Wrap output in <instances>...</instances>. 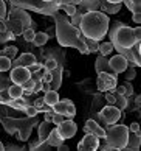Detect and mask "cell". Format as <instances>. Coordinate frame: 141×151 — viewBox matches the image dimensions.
Instances as JSON below:
<instances>
[{
	"label": "cell",
	"instance_id": "1",
	"mask_svg": "<svg viewBox=\"0 0 141 151\" xmlns=\"http://www.w3.org/2000/svg\"><path fill=\"white\" fill-rule=\"evenodd\" d=\"M54 20H56V37H58V42L62 47H73L84 55L88 53L85 45V37L82 36L79 27L71 25L65 16H61L58 13H54Z\"/></svg>",
	"mask_w": 141,
	"mask_h": 151
},
{
	"label": "cell",
	"instance_id": "2",
	"mask_svg": "<svg viewBox=\"0 0 141 151\" xmlns=\"http://www.w3.org/2000/svg\"><path fill=\"white\" fill-rule=\"evenodd\" d=\"M109 27H110V19L103 11L82 13L79 30H81L84 37L99 42L103 37H105L107 31H109Z\"/></svg>",
	"mask_w": 141,
	"mask_h": 151
},
{
	"label": "cell",
	"instance_id": "3",
	"mask_svg": "<svg viewBox=\"0 0 141 151\" xmlns=\"http://www.w3.org/2000/svg\"><path fill=\"white\" fill-rule=\"evenodd\" d=\"M109 37H110V42L113 44L115 50H118L121 55H124L130 48L133 44H137L140 39L135 36V31L132 27H127L121 24V22H115L112 25V28L109 27Z\"/></svg>",
	"mask_w": 141,
	"mask_h": 151
},
{
	"label": "cell",
	"instance_id": "4",
	"mask_svg": "<svg viewBox=\"0 0 141 151\" xmlns=\"http://www.w3.org/2000/svg\"><path fill=\"white\" fill-rule=\"evenodd\" d=\"M129 128L126 125H109L105 128V137L104 140L107 145H110L113 150H124L127 145V140H129Z\"/></svg>",
	"mask_w": 141,
	"mask_h": 151
},
{
	"label": "cell",
	"instance_id": "5",
	"mask_svg": "<svg viewBox=\"0 0 141 151\" xmlns=\"http://www.w3.org/2000/svg\"><path fill=\"white\" fill-rule=\"evenodd\" d=\"M30 24H31L30 14L24 9H16L14 8L9 13V17H8V22H6V30L13 36H19L28 28Z\"/></svg>",
	"mask_w": 141,
	"mask_h": 151
},
{
	"label": "cell",
	"instance_id": "6",
	"mask_svg": "<svg viewBox=\"0 0 141 151\" xmlns=\"http://www.w3.org/2000/svg\"><path fill=\"white\" fill-rule=\"evenodd\" d=\"M98 91L107 92V91H115L118 86V75L116 73H107V72H99L98 80H96Z\"/></svg>",
	"mask_w": 141,
	"mask_h": 151
},
{
	"label": "cell",
	"instance_id": "7",
	"mask_svg": "<svg viewBox=\"0 0 141 151\" xmlns=\"http://www.w3.org/2000/svg\"><path fill=\"white\" fill-rule=\"evenodd\" d=\"M99 115L104 120L105 125H113V123H116L121 119V109H118L115 104H107L101 109Z\"/></svg>",
	"mask_w": 141,
	"mask_h": 151
},
{
	"label": "cell",
	"instance_id": "8",
	"mask_svg": "<svg viewBox=\"0 0 141 151\" xmlns=\"http://www.w3.org/2000/svg\"><path fill=\"white\" fill-rule=\"evenodd\" d=\"M56 129H58V132H59V136H61L62 140H67V139H71V137L76 136L78 125L71 119H65L61 125L56 126Z\"/></svg>",
	"mask_w": 141,
	"mask_h": 151
},
{
	"label": "cell",
	"instance_id": "9",
	"mask_svg": "<svg viewBox=\"0 0 141 151\" xmlns=\"http://www.w3.org/2000/svg\"><path fill=\"white\" fill-rule=\"evenodd\" d=\"M9 80L11 83H14V84H24L26 80H30L31 78V72L26 69L24 65H17V67H13V69H9Z\"/></svg>",
	"mask_w": 141,
	"mask_h": 151
},
{
	"label": "cell",
	"instance_id": "10",
	"mask_svg": "<svg viewBox=\"0 0 141 151\" xmlns=\"http://www.w3.org/2000/svg\"><path fill=\"white\" fill-rule=\"evenodd\" d=\"M99 145H101V140L95 136V134H90V132H85V136L82 137V140L78 143V150L79 151H96L99 150Z\"/></svg>",
	"mask_w": 141,
	"mask_h": 151
},
{
	"label": "cell",
	"instance_id": "11",
	"mask_svg": "<svg viewBox=\"0 0 141 151\" xmlns=\"http://www.w3.org/2000/svg\"><path fill=\"white\" fill-rule=\"evenodd\" d=\"M109 65H110V69L115 72V73H122L124 70L127 69V65H129V59L124 56V55H113L110 59H109Z\"/></svg>",
	"mask_w": 141,
	"mask_h": 151
},
{
	"label": "cell",
	"instance_id": "12",
	"mask_svg": "<svg viewBox=\"0 0 141 151\" xmlns=\"http://www.w3.org/2000/svg\"><path fill=\"white\" fill-rule=\"evenodd\" d=\"M84 132H90V134H95L98 139H104L105 137V128L101 126L98 122L95 120H87L85 122V126H84Z\"/></svg>",
	"mask_w": 141,
	"mask_h": 151
},
{
	"label": "cell",
	"instance_id": "13",
	"mask_svg": "<svg viewBox=\"0 0 141 151\" xmlns=\"http://www.w3.org/2000/svg\"><path fill=\"white\" fill-rule=\"evenodd\" d=\"M33 63H36V56L33 53H22L17 59H14V63H11V67H17V65H24L28 67Z\"/></svg>",
	"mask_w": 141,
	"mask_h": 151
},
{
	"label": "cell",
	"instance_id": "14",
	"mask_svg": "<svg viewBox=\"0 0 141 151\" xmlns=\"http://www.w3.org/2000/svg\"><path fill=\"white\" fill-rule=\"evenodd\" d=\"M95 69H96V73H99V72H107V73H115V72L110 69V65H109V59H107L105 56H103V55H98L96 63H95Z\"/></svg>",
	"mask_w": 141,
	"mask_h": 151
},
{
	"label": "cell",
	"instance_id": "15",
	"mask_svg": "<svg viewBox=\"0 0 141 151\" xmlns=\"http://www.w3.org/2000/svg\"><path fill=\"white\" fill-rule=\"evenodd\" d=\"M121 8H122V3H110V2H105V0L101 2V11H103V13L116 14L121 11Z\"/></svg>",
	"mask_w": 141,
	"mask_h": 151
},
{
	"label": "cell",
	"instance_id": "16",
	"mask_svg": "<svg viewBox=\"0 0 141 151\" xmlns=\"http://www.w3.org/2000/svg\"><path fill=\"white\" fill-rule=\"evenodd\" d=\"M51 125H53V123L51 122H47V120L39 125V142H45V140H47L50 131L53 129Z\"/></svg>",
	"mask_w": 141,
	"mask_h": 151
},
{
	"label": "cell",
	"instance_id": "17",
	"mask_svg": "<svg viewBox=\"0 0 141 151\" xmlns=\"http://www.w3.org/2000/svg\"><path fill=\"white\" fill-rule=\"evenodd\" d=\"M47 142L50 147H59V145L64 142L61 139V136H59V132H58V129H56V128H53L51 131H50V134H48V137H47Z\"/></svg>",
	"mask_w": 141,
	"mask_h": 151
},
{
	"label": "cell",
	"instance_id": "18",
	"mask_svg": "<svg viewBox=\"0 0 141 151\" xmlns=\"http://www.w3.org/2000/svg\"><path fill=\"white\" fill-rule=\"evenodd\" d=\"M43 101L47 103L48 106L56 104V103L59 101V93H58V91H53V89L47 91V92H45V95H43Z\"/></svg>",
	"mask_w": 141,
	"mask_h": 151
},
{
	"label": "cell",
	"instance_id": "19",
	"mask_svg": "<svg viewBox=\"0 0 141 151\" xmlns=\"http://www.w3.org/2000/svg\"><path fill=\"white\" fill-rule=\"evenodd\" d=\"M8 93L11 98H19V97H24V87L20 84H14V83H11L8 86Z\"/></svg>",
	"mask_w": 141,
	"mask_h": 151
},
{
	"label": "cell",
	"instance_id": "20",
	"mask_svg": "<svg viewBox=\"0 0 141 151\" xmlns=\"http://www.w3.org/2000/svg\"><path fill=\"white\" fill-rule=\"evenodd\" d=\"M6 104H9L11 108H14V109H17V111H24V109L26 108V100H25L24 97H19V98H11Z\"/></svg>",
	"mask_w": 141,
	"mask_h": 151
},
{
	"label": "cell",
	"instance_id": "21",
	"mask_svg": "<svg viewBox=\"0 0 141 151\" xmlns=\"http://www.w3.org/2000/svg\"><path fill=\"white\" fill-rule=\"evenodd\" d=\"M113 50H115V47H113L112 42H101V44H98V52H99V55H103V56H109L110 53H113Z\"/></svg>",
	"mask_w": 141,
	"mask_h": 151
},
{
	"label": "cell",
	"instance_id": "22",
	"mask_svg": "<svg viewBox=\"0 0 141 151\" xmlns=\"http://www.w3.org/2000/svg\"><path fill=\"white\" fill-rule=\"evenodd\" d=\"M138 148H140V132H133V136L129 134L126 150H138Z\"/></svg>",
	"mask_w": 141,
	"mask_h": 151
},
{
	"label": "cell",
	"instance_id": "23",
	"mask_svg": "<svg viewBox=\"0 0 141 151\" xmlns=\"http://www.w3.org/2000/svg\"><path fill=\"white\" fill-rule=\"evenodd\" d=\"M47 42H48V35H47V33L39 31V33H36V35H34L33 44H34L36 47H42V45H45Z\"/></svg>",
	"mask_w": 141,
	"mask_h": 151
},
{
	"label": "cell",
	"instance_id": "24",
	"mask_svg": "<svg viewBox=\"0 0 141 151\" xmlns=\"http://www.w3.org/2000/svg\"><path fill=\"white\" fill-rule=\"evenodd\" d=\"M34 86H36V80L31 76L30 80H26L24 84H22V87H24V93H25V95L34 93Z\"/></svg>",
	"mask_w": 141,
	"mask_h": 151
},
{
	"label": "cell",
	"instance_id": "25",
	"mask_svg": "<svg viewBox=\"0 0 141 151\" xmlns=\"http://www.w3.org/2000/svg\"><path fill=\"white\" fill-rule=\"evenodd\" d=\"M9 69H11V59L8 56H5V55H0V72L5 73Z\"/></svg>",
	"mask_w": 141,
	"mask_h": 151
},
{
	"label": "cell",
	"instance_id": "26",
	"mask_svg": "<svg viewBox=\"0 0 141 151\" xmlns=\"http://www.w3.org/2000/svg\"><path fill=\"white\" fill-rule=\"evenodd\" d=\"M126 2V6L132 11V13H140V6H141V0H122Z\"/></svg>",
	"mask_w": 141,
	"mask_h": 151
},
{
	"label": "cell",
	"instance_id": "27",
	"mask_svg": "<svg viewBox=\"0 0 141 151\" xmlns=\"http://www.w3.org/2000/svg\"><path fill=\"white\" fill-rule=\"evenodd\" d=\"M59 8L64 9V13H65L67 16H73V14H75L76 11H78V9H76V6H75L73 3H62Z\"/></svg>",
	"mask_w": 141,
	"mask_h": 151
},
{
	"label": "cell",
	"instance_id": "28",
	"mask_svg": "<svg viewBox=\"0 0 141 151\" xmlns=\"http://www.w3.org/2000/svg\"><path fill=\"white\" fill-rule=\"evenodd\" d=\"M85 6L88 11H101V0H88Z\"/></svg>",
	"mask_w": 141,
	"mask_h": 151
},
{
	"label": "cell",
	"instance_id": "29",
	"mask_svg": "<svg viewBox=\"0 0 141 151\" xmlns=\"http://www.w3.org/2000/svg\"><path fill=\"white\" fill-rule=\"evenodd\" d=\"M76 115V106L73 104L71 100H68V103H67V112H65V117L67 119H71V117Z\"/></svg>",
	"mask_w": 141,
	"mask_h": 151
},
{
	"label": "cell",
	"instance_id": "30",
	"mask_svg": "<svg viewBox=\"0 0 141 151\" xmlns=\"http://www.w3.org/2000/svg\"><path fill=\"white\" fill-rule=\"evenodd\" d=\"M17 53H19V48H17V47H13V45H11V47L5 48V56H8L11 61L17 56Z\"/></svg>",
	"mask_w": 141,
	"mask_h": 151
},
{
	"label": "cell",
	"instance_id": "31",
	"mask_svg": "<svg viewBox=\"0 0 141 151\" xmlns=\"http://www.w3.org/2000/svg\"><path fill=\"white\" fill-rule=\"evenodd\" d=\"M70 24L71 25H75V27H79V24H81V19H82V13H79V11H76L73 16H70Z\"/></svg>",
	"mask_w": 141,
	"mask_h": 151
},
{
	"label": "cell",
	"instance_id": "32",
	"mask_svg": "<svg viewBox=\"0 0 141 151\" xmlns=\"http://www.w3.org/2000/svg\"><path fill=\"white\" fill-rule=\"evenodd\" d=\"M22 35H24V39L26 42H33V39H34V35H36V31L33 30V28H26L24 33H22Z\"/></svg>",
	"mask_w": 141,
	"mask_h": 151
},
{
	"label": "cell",
	"instance_id": "33",
	"mask_svg": "<svg viewBox=\"0 0 141 151\" xmlns=\"http://www.w3.org/2000/svg\"><path fill=\"white\" fill-rule=\"evenodd\" d=\"M9 84H11L9 76H5V75H2V72H0V91H2V89H8Z\"/></svg>",
	"mask_w": 141,
	"mask_h": 151
},
{
	"label": "cell",
	"instance_id": "34",
	"mask_svg": "<svg viewBox=\"0 0 141 151\" xmlns=\"http://www.w3.org/2000/svg\"><path fill=\"white\" fill-rule=\"evenodd\" d=\"M65 119H67V117H65L64 114L54 112V114H53V120H51V123H53V125H56V126H58V125H61V123L64 122Z\"/></svg>",
	"mask_w": 141,
	"mask_h": 151
},
{
	"label": "cell",
	"instance_id": "35",
	"mask_svg": "<svg viewBox=\"0 0 141 151\" xmlns=\"http://www.w3.org/2000/svg\"><path fill=\"white\" fill-rule=\"evenodd\" d=\"M43 69L45 70H54V69H58V63H56L54 59H47L45 61V65H43Z\"/></svg>",
	"mask_w": 141,
	"mask_h": 151
},
{
	"label": "cell",
	"instance_id": "36",
	"mask_svg": "<svg viewBox=\"0 0 141 151\" xmlns=\"http://www.w3.org/2000/svg\"><path fill=\"white\" fill-rule=\"evenodd\" d=\"M9 100H11V97H9V93H8V89H2V91H0V103L6 104Z\"/></svg>",
	"mask_w": 141,
	"mask_h": 151
},
{
	"label": "cell",
	"instance_id": "37",
	"mask_svg": "<svg viewBox=\"0 0 141 151\" xmlns=\"http://www.w3.org/2000/svg\"><path fill=\"white\" fill-rule=\"evenodd\" d=\"M124 72H126V80H127V81H132L133 78L137 76V72H135L133 67H127V69L124 70Z\"/></svg>",
	"mask_w": 141,
	"mask_h": 151
},
{
	"label": "cell",
	"instance_id": "38",
	"mask_svg": "<svg viewBox=\"0 0 141 151\" xmlns=\"http://www.w3.org/2000/svg\"><path fill=\"white\" fill-rule=\"evenodd\" d=\"M24 112H26V117H36L37 115V109H36V106H28L26 104Z\"/></svg>",
	"mask_w": 141,
	"mask_h": 151
},
{
	"label": "cell",
	"instance_id": "39",
	"mask_svg": "<svg viewBox=\"0 0 141 151\" xmlns=\"http://www.w3.org/2000/svg\"><path fill=\"white\" fill-rule=\"evenodd\" d=\"M132 93H133V87L129 81H126L124 83V97H130Z\"/></svg>",
	"mask_w": 141,
	"mask_h": 151
},
{
	"label": "cell",
	"instance_id": "40",
	"mask_svg": "<svg viewBox=\"0 0 141 151\" xmlns=\"http://www.w3.org/2000/svg\"><path fill=\"white\" fill-rule=\"evenodd\" d=\"M26 69H28V70H30V72H31V73H34V72H39V70H41V69H42V64H39V63H33L31 65H28V67H26Z\"/></svg>",
	"mask_w": 141,
	"mask_h": 151
},
{
	"label": "cell",
	"instance_id": "41",
	"mask_svg": "<svg viewBox=\"0 0 141 151\" xmlns=\"http://www.w3.org/2000/svg\"><path fill=\"white\" fill-rule=\"evenodd\" d=\"M53 109H48V111H45V112H43V117H45V120H47V122H51L53 120Z\"/></svg>",
	"mask_w": 141,
	"mask_h": 151
},
{
	"label": "cell",
	"instance_id": "42",
	"mask_svg": "<svg viewBox=\"0 0 141 151\" xmlns=\"http://www.w3.org/2000/svg\"><path fill=\"white\" fill-rule=\"evenodd\" d=\"M129 131H130V132H140V125H138L137 122L132 123V125L129 126Z\"/></svg>",
	"mask_w": 141,
	"mask_h": 151
},
{
	"label": "cell",
	"instance_id": "43",
	"mask_svg": "<svg viewBox=\"0 0 141 151\" xmlns=\"http://www.w3.org/2000/svg\"><path fill=\"white\" fill-rule=\"evenodd\" d=\"M132 19H133V22L135 24H141V14L140 13H132Z\"/></svg>",
	"mask_w": 141,
	"mask_h": 151
},
{
	"label": "cell",
	"instance_id": "44",
	"mask_svg": "<svg viewBox=\"0 0 141 151\" xmlns=\"http://www.w3.org/2000/svg\"><path fill=\"white\" fill-rule=\"evenodd\" d=\"M43 104H45V101H43V98H37V100H36V103H34V106H36L37 112H39V109H41V108H42Z\"/></svg>",
	"mask_w": 141,
	"mask_h": 151
},
{
	"label": "cell",
	"instance_id": "45",
	"mask_svg": "<svg viewBox=\"0 0 141 151\" xmlns=\"http://www.w3.org/2000/svg\"><path fill=\"white\" fill-rule=\"evenodd\" d=\"M133 31H135V36H137V37L140 39V36H141V28H140V25H138V27H135Z\"/></svg>",
	"mask_w": 141,
	"mask_h": 151
},
{
	"label": "cell",
	"instance_id": "46",
	"mask_svg": "<svg viewBox=\"0 0 141 151\" xmlns=\"http://www.w3.org/2000/svg\"><path fill=\"white\" fill-rule=\"evenodd\" d=\"M58 148H59V150H62V151H67V150H68V147H67V145H64V142H62Z\"/></svg>",
	"mask_w": 141,
	"mask_h": 151
},
{
	"label": "cell",
	"instance_id": "47",
	"mask_svg": "<svg viewBox=\"0 0 141 151\" xmlns=\"http://www.w3.org/2000/svg\"><path fill=\"white\" fill-rule=\"evenodd\" d=\"M105 2H110V3H122V0H105Z\"/></svg>",
	"mask_w": 141,
	"mask_h": 151
},
{
	"label": "cell",
	"instance_id": "48",
	"mask_svg": "<svg viewBox=\"0 0 141 151\" xmlns=\"http://www.w3.org/2000/svg\"><path fill=\"white\" fill-rule=\"evenodd\" d=\"M2 150H5V145H3L2 142H0V151H2Z\"/></svg>",
	"mask_w": 141,
	"mask_h": 151
},
{
	"label": "cell",
	"instance_id": "49",
	"mask_svg": "<svg viewBox=\"0 0 141 151\" xmlns=\"http://www.w3.org/2000/svg\"><path fill=\"white\" fill-rule=\"evenodd\" d=\"M42 2H45V3H53V0H42Z\"/></svg>",
	"mask_w": 141,
	"mask_h": 151
}]
</instances>
